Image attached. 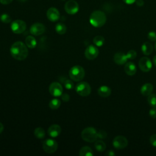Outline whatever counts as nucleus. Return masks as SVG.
<instances>
[{
  "label": "nucleus",
  "instance_id": "13",
  "mask_svg": "<svg viewBox=\"0 0 156 156\" xmlns=\"http://www.w3.org/2000/svg\"><path fill=\"white\" fill-rule=\"evenodd\" d=\"M45 26L40 23H35L33 24L30 27V32L34 35H40L45 31Z\"/></svg>",
  "mask_w": 156,
  "mask_h": 156
},
{
  "label": "nucleus",
  "instance_id": "37",
  "mask_svg": "<svg viewBox=\"0 0 156 156\" xmlns=\"http://www.w3.org/2000/svg\"><path fill=\"white\" fill-rule=\"evenodd\" d=\"M13 1V0H0V2L2 4L7 5L10 3H11Z\"/></svg>",
  "mask_w": 156,
  "mask_h": 156
},
{
  "label": "nucleus",
  "instance_id": "29",
  "mask_svg": "<svg viewBox=\"0 0 156 156\" xmlns=\"http://www.w3.org/2000/svg\"><path fill=\"white\" fill-rule=\"evenodd\" d=\"M0 19H1V21L4 23H9L12 21L11 17L7 13L2 14L1 15Z\"/></svg>",
  "mask_w": 156,
  "mask_h": 156
},
{
  "label": "nucleus",
  "instance_id": "7",
  "mask_svg": "<svg viewBox=\"0 0 156 156\" xmlns=\"http://www.w3.org/2000/svg\"><path fill=\"white\" fill-rule=\"evenodd\" d=\"M57 147L58 144L54 140L47 139L43 143V149L48 154L55 152L57 151Z\"/></svg>",
  "mask_w": 156,
  "mask_h": 156
},
{
  "label": "nucleus",
  "instance_id": "44",
  "mask_svg": "<svg viewBox=\"0 0 156 156\" xmlns=\"http://www.w3.org/2000/svg\"><path fill=\"white\" fill-rule=\"evenodd\" d=\"M154 48H155V51H156V42H155V45H154Z\"/></svg>",
  "mask_w": 156,
  "mask_h": 156
},
{
  "label": "nucleus",
  "instance_id": "42",
  "mask_svg": "<svg viewBox=\"0 0 156 156\" xmlns=\"http://www.w3.org/2000/svg\"><path fill=\"white\" fill-rule=\"evenodd\" d=\"M153 63H154V65L156 66V55L153 58Z\"/></svg>",
  "mask_w": 156,
  "mask_h": 156
},
{
  "label": "nucleus",
  "instance_id": "9",
  "mask_svg": "<svg viewBox=\"0 0 156 156\" xmlns=\"http://www.w3.org/2000/svg\"><path fill=\"white\" fill-rule=\"evenodd\" d=\"M112 144L115 148L118 149H121L125 148L128 144V141L127 138L122 135H118L114 138Z\"/></svg>",
  "mask_w": 156,
  "mask_h": 156
},
{
  "label": "nucleus",
  "instance_id": "34",
  "mask_svg": "<svg viewBox=\"0 0 156 156\" xmlns=\"http://www.w3.org/2000/svg\"><path fill=\"white\" fill-rule=\"evenodd\" d=\"M149 141L152 146L156 147V134H153L149 138Z\"/></svg>",
  "mask_w": 156,
  "mask_h": 156
},
{
  "label": "nucleus",
  "instance_id": "21",
  "mask_svg": "<svg viewBox=\"0 0 156 156\" xmlns=\"http://www.w3.org/2000/svg\"><path fill=\"white\" fill-rule=\"evenodd\" d=\"M25 44L29 48L33 49L35 48L37 45V41L34 37L31 35H29L26 38Z\"/></svg>",
  "mask_w": 156,
  "mask_h": 156
},
{
  "label": "nucleus",
  "instance_id": "24",
  "mask_svg": "<svg viewBox=\"0 0 156 156\" xmlns=\"http://www.w3.org/2000/svg\"><path fill=\"white\" fill-rule=\"evenodd\" d=\"M55 31L60 35H63L66 32V26L62 23H58L55 25Z\"/></svg>",
  "mask_w": 156,
  "mask_h": 156
},
{
  "label": "nucleus",
  "instance_id": "43",
  "mask_svg": "<svg viewBox=\"0 0 156 156\" xmlns=\"http://www.w3.org/2000/svg\"><path fill=\"white\" fill-rule=\"evenodd\" d=\"M20 2H26L27 0H18Z\"/></svg>",
  "mask_w": 156,
  "mask_h": 156
},
{
  "label": "nucleus",
  "instance_id": "33",
  "mask_svg": "<svg viewBox=\"0 0 156 156\" xmlns=\"http://www.w3.org/2000/svg\"><path fill=\"white\" fill-rule=\"evenodd\" d=\"M97 133H98V138H100V139L105 138L106 136H107V135L106 132L104 131V130H102L98 131V132H97Z\"/></svg>",
  "mask_w": 156,
  "mask_h": 156
},
{
  "label": "nucleus",
  "instance_id": "25",
  "mask_svg": "<svg viewBox=\"0 0 156 156\" xmlns=\"http://www.w3.org/2000/svg\"><path fill=\"white\" fill-rule=\"evenodd\" d=\"M105 42V39L102 36L97 35L93 38V43L98 47L102 46Z\"/></svg>",
  "mask_w": 156,
  "mask_h": 156
},
{
  "label": "nucleus",
  "instance_id": "1",
  "mask_svg": "<svg viewBox=\"0 0 156 156\" xmlns=\"http://www.w3.org/2000/svg\"><path fill=\"white\" fill-rule=\"evenodd\" d=\"M11 55L16 60H23L26 58L28 55V49L26 44L21 41H16L11 46Z\"/></svg>",
  "mask_w": 156,
  "mask_h": 156
},
{
  "label": "nucleus",
  "instance_id": "17",
  "mask_svg": "<svg viewBox=\"0 0 156 156\" xmlns=\"http://www.w3.org/2000/svg\"><path fill=\"white\" fill-rule=\"evenodd\" d=\"M125 73L129 76H133L136 72V67L135 65L131 62L126 63L124 66Z\"/></svg>",
  "mask_w": 156,
  "mask_h": 156
},
{
  "label": "nucleus",
  "instance_id": "39",
  "mask_svg": "<svg viewBox=\"0 0 156 156\" xmlns=\"http://www.w3.org/2000/svg\"><path fill=\"white\" fill-rule=\"evenodd\" d=\"M106 155H108V156H114L115 155V153L112 150H110V151H108L106 154H105Z\"/></svg>",
  "mask_w": 156,
  "mask_h": 156
},
{
  "label": "nucleus",
  "instance_id": "28",
  "mask_svg": "<svg viewBox=\"0 0 156 156\" xmlns=\"http://www.w3.org/2000/svg\"><path fill=\"white\" fill-rule=\"evenodd\" d=\"M147 102L149 105L152 107H156V94H151L148 96Z\"/></svg>",
  "mask_w": 156,
  "mask_h": 156
},
{
  "label": "nucleus",
  "instance_id": "26",
  "mask_svg": "<svg viewBox=\"0 0 156 156\" xmlns=\"http://www.w3.org/2000/svg\"><path fill=\"white\" fill-rule=\"evenodd\" d=\"M35 136L39 139H43L45 136V132L41 127H37L34 130Z\"/></svg>",
  "mask_w": 156,
  "mask_h": 156
},
{
  "label": "nucleus",
  "instance_id": "38",
  "mask_svg": "<svg viewBox=\"0 0 156 156\" xmlns=\"http://www.w3.org/2000/svg\"><path fill=\"white\" fill-rule=\"evenodd\" d=\"M135 2H136V4L139 7H141L144 5L143 0H136Z\"/></svg>",
  "mask_w": 156,
  "mask_h": 156
},
{
  "label": "nucleus",
  "instance_id": "30",
  "mask_svg": "<svg viewBox=\"0 0 156 156\" xmlns=\"http://www.w3.org/2000/svg\"><path fill=\"white\" fill-rule=\"evenodd\" d=\"M127 57L128 59H130V60H133L134 58H136L137 54H136V52L134 50H130L127 52Z\"/></svg>",
  "mask_w": 156,
  "mask_h": 156
},
{
  "label": "nucleus",
  "instance_id": "31",
  "mask_svg": "<svg viewBox=\"0 0 156 156\" xmlns=\"http://www.w3.org/2000/svg\"><path fill=\"white\" fill-rule=\"evenodd\" d=\"M64 85H65V87L68 90H71L74 88V83L69 79L66 80V81L64 83Z\"/></svg>",
  "mask_w": 156,
  "mask_h": 156
},
{
  "label": "nucleus",
  "instance_id": "19",
  "mask_svg": "<svg viewBox=\"0 0 156 156\" xmlns=\"http://www.w3.org/2000/svg\"><path fill=\"white\" fill-rule=\"evenodd\" d=\"M111 89L105 85H102L100 87L98 90V94L102 98H107L111 94Z\"/></svg>",
  "mask_w": 156,
  "mask_h": 156
},
{
  "label": "nucleus",
  "instance_id": "36",
  "mask_svg": "<svg viewBox=\"0 0 156 156\" xmlns=\"http://www.w3.org/2000/svg\"><path fill=\"white\" fill-rule=\"evenodd\" d=\"M60 96H61L62 99L64 102H68L69 101V96L67 93H62Z\"/></svg>",
  "mask_w": 156,
  "mask_h": 156
},
{
  "label": "nucleus",
  "instance_id": "2",
  "mask_svg": "<svg viewBox=\"0 0 156 156\" xmlns=\"http://www.w3.org/2000/svg\"><path fill=\"white\" fill-rule=\"evenodd\" d=\"M90 24L95 27L103 26L107 21V17L104 12L101 10H95L91 13L89 19Z\"/></svg>",
  "mask_w": 156,
  "mask_h": 156
},
{
  "label": "nucleus",
  "instance_id": "5",
  "mask_svg": "<svg viewBox=\"0 0 156 156\" xmlns=\"http://www.w3.org/2000/svg\"><path fill=\"white\" fill-rule=\"evenodd\" d=\"M76 91L81 96H88L91 91L90 85L87 82H80L76 86Z\"/></svg>",
  "mask_w": 156,
  "mask_h": 156
},
{
  "label": "nucleus",
  "instance_id": "15",
  "mask_svg": "<svg viewBox=\"0 0 156 156\" xmlns=\"http://www.w3.org/2000/svg\"><path fill=\"white\" fill-rule=\"evenodd\" d=\"M127 57L126 54H125L123 52H116L115 54L114 57H113V60L114 62L119 65H124L127 62Z\"/></svg>",
  "mask_w": 156,
  "mask_h": 156
},
{
  "label": "nucleus",
  "instance_id": "40",
  "mask_svg": "<svg viewBox=\"0 0 156 156\" xmlns=\"http://www.w3.org/2000/svg\"><path fill=\"white\" fill-rule=\"evenodd\" d=\"M126 4H129V5H130V4H133L134 2H135V1H136V0H122Z\"/></svg>",
  "mask_w": 156,
  "mask_h": 156
},
{
  "label": "nucleus",
  "instance_id": "4",
  "mask_svg": "<svg viewBox=\"0 0 156 156\" xmlns=\"http://www.w3.org/2000/svg\"><path fill=\"white\" fill-rule=\"evenodd\" d=\"M81 137L84 141L87 142H94L97 140L98 138L97 131L94 128L92 127H87L82 130L81 133Z\"/></svg>",
  "mask_w": 156,
  "mask_h": 156
},
{
  "label": "nucleus",
  "instance_id": "3",
  "mask_svg": "<svg viewBox=\"0 0 156 156\" xmlns=\"http://www.w3.org/2000/svg\"><path fill=\"white\" fill-rule=\"evenodd\" d=\"M85 74V73L84 69L80 65H76L73 66L69 71V77L71 80L76 82L82 80L83 79Z\"/></svg>",
  "mask_w": 156,
  "mask_h": 156
},
{
  "label": "nucleus",
  "instance_id": "22",
  "mask_svg": "<svg viewBox=\"0 0 156 156\" xmlns=\"http://www.w3.org/2000/svg\"><path fill=\"white\" fill-rule=\"evenodd\" d=\"M79 155L80 156H93V152L90 147L83 146L80 149Z\"/></svg>",
  "mask_w": 156,
  "mask_h": 156
},
{
  "label": "nucleus",
  "instance_id": "35",
  "mask_svg": "<svg viewBox=\"0 0 156 156\" xmlns=\"http://www.w3.org/2000/svg\"><path fill=\"white\" fill-rule=\"evenodd\" d=\"M149 116L152 118H156V107H152L149 110Z\"/></svg>",
  "mask_w": 156,
  "mask_h": 156
},
{
  "label": "nucleus",
  "instance_id": "16",
  "mask_svg": "<svg viewBox=\"0 0 156 156\" xmlns=\"http://www.w3.org/2000/svg\"><path fill=\"white\" fill-rule=\"evenodd\" d=\"M61 132H62V129L60 126L58 124L51 125L48 130V133L49 135L53 138L58 136L60 134Z\"/></svg>",
  "mask_w": 156,
  "mask_h": 156
},
{
  "label": "nucleus",
  "instance_id": "27",
  "mask_svg": "<svg viewBox=\"0 0 156 156\" xmlns=\"http://www.w3.org/2000/svg\"><path fill=\"white\" fill-rule=\"evenodd\" d=\"M61 102L58 99H53L51 101H50L49 104V106L51 109H57L60 106Z\"/></svg>",
  "mask_w": 156,
  "mask_h": 156
},
{
  "label": "nucleus",
  "instance_id": "45",
  "mask_svg": "<svg viewBox=\"0 0 156 156\" xmlns=\"http://www.w3.org/2000/svg\"><path fill=\"white\" fill-rule=\"evenodd\" d=\"M62 1H65V0H62Z\"/></svg>",
  "mask_w": 156,
  "mask_h": 156
},
{
  "label": "nucleus",
  "instance_id": "12",
  "mask_svg": "<svg viewBox=\"0 0 156 156\" xmlns=\"http://www.w3.org/2000/svg\"><path fill=\"white\" fill-rule=\"evenodd\" d=\"M98 49L93 45H89L85 51V56L88 60H94L98 57Z\"/></svg>",
  "mask_w": 156,
  "mask_h": 156
},
{
  "label": "nucleus",
  "instance_id": "18",
  "mask_svg": "<svg viewBox=\"0 0 156 156\" xmlns=\"http://www.w3.org/2000/svg\"><path fill=\"white\" fill-rule=\"evenodd\" d=\"M153 91V85L150 83H146L140 88V93L145 96L150 95Z\"/></svg>",
  "mask_w": 156,
  "mask_h": 156
},
{
  "label": "nucleus",
  "instance_id": "23",
  "mask_svg": "<svg viewBox=\"0 0 156 156\" xmlns=\"http://www.w3.org/2000/svg\"><path fill=\"white\" fill-rule=\"evenodd\" d=\"M94 147L98 152H103L106 148L105 143L102 140H96L94 143Z\"/></svg>",
  "mask_w": 156,
  "mask_h": 156
},
{
  "label": "nucleus",
  "instance_id": "20",
  "mask_svg": "<svg viewBox=\"0 0 156 156\" xmlns=\"http://www.w3.org/2000/svg\"><path fill=\"white\" fill-rule=\"evenodd\" d=\"M141 51L144 55H149L153 51V46L149 42H144L141 46Z\"/></svg>",
  "mask_w": 156,
  "mask_h": 156
},
{
  "label": "nucleus",
  "instance_id": "11",
  "mask_svg": "<svg viewBox=\"0 0 156 156\" xmlns=\"http://www.w3.org/2000/svg\"><path fill=\"white\" fill-rule=\"evenodd\" d=\"M49 93L54 97H58L63 93V88L60 83L58 82H52L49 88Z\"/></svg>",
  "mask_w": 156,
  "mask_h": 156
},
{
  "label": "nucleus",
  "instance_id": "8",
  "mask_svg": "<svg viewBox=\"0 0 156 156\" xmlns=\"http://www.w3.org/2000/svg\"><path fill=\"white\" fill-rule=\"evenodd\" d=\"M65 10L69 15H74L78 12L79 6L78 3L74 0H69L65 4Z\"/></svg>",
  "mask_w": 156,
  "mask_h": 156
},
{
  "label": "nucleus",
  "instance_id": "14",
  "mask_svg": "<svg viewBox=\"0 0 156 156\" xmlns=\"http://www.w3.org/2000/svg\"><path fill=\"white\" fill-rule=\"evenodd\" d=\"M46 16L48 19L52 22H55L58 20L60 16L59 11L55 7H50L47 10Z\"/></svg>",
  "mask_w": 156,
  "mask_h": 156
},
{
  "label": "nucleus",
  "instance_id": "6",
  "mask_svg": "<svg viewBox=\"0 0 156 156\" xmlns=\"http://www.w3.org/2000/svg\"><path fill=\"white\" fill-rule=\"evenodd\" d=\"M10 28L13 33L20 34L25 31L26 29V24L23 20H16L11 23Z\"/></svg>",
  "mask_w": 156,
  "mask_h": 156
},
{
  "label": "nucleus",
  "instance_id": "10",
  "mask_svg": "<svg viewBox=\"0 0 156 156\" xmlns=\"http://www.w3.org/2000/svg\"><path fill=\"white\" fill-rule=\"evenodd\" d=\"M138 66L142 71L149 72L152 67V63L148 57H143L139 60Z\"/></svg>",
  "mask_w": 156,
  "mask_h": 156
},
{
  "label": "nucleus",
  "instance_id": "32",
  "mask_svg": "<svg viewBox=\"0 0 156 156\" xmlns=\"http://www.w3.org/2000/svg\"><path fill=\"white\" fill-rule=\"evenodd\" d=\"M147 38L151 41H156V33L154 31H151L147 34Z\"/></svg>",
  "mask_w": 156,
  "mask_h": 156
},
{
  "label": "nucleus",
  "instance_id": "41",
  "mask_svg": "<svg viewBox=\"0 0 156 156\" xmlns=\"http://www.w3.org/2000/svg\"><path fill=\"white\" fill-rule=\"evenodd\" d=\"M3 130H4V126L1 122H0V133L2 132Z\"/></svg>",
  "mask_w": 156,
  "mask_h": 156
}]
</instances>
